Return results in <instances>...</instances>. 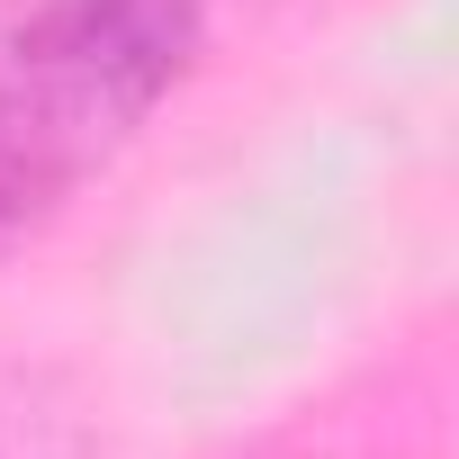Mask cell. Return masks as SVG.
I'll return each instance as SVG.
<instances>
[{
  "mask_svg": "<svg viewBox=\"0 0 459 459\" xmlns=\"http://www.w3.org/2000/svg\"><path fill=\"white\" fill-rule=\"evenodd\" d=\"M108 423L82 369L55 360H19L0 369V459H100Z\"/></svg>",
  "mask_w": 459,
  "mask_h": 459,
  "instance_id": "2",
  "label": "cell"
},
{
  "mask_svg": "<svg viewBox=\"0 0 459 459\" xmlns=\"http://www.w3.org/2000/svg\"><path fill=\"white\" fill-rule=\"evenodd\" d=\"M280 0H37L0 37V262L144 144V126Z\"/></svg>",
  "mask_w": 459,
  "mask_h": 459,
  "instance_id": "1",
  "label": "cell"
}]
</instances>
